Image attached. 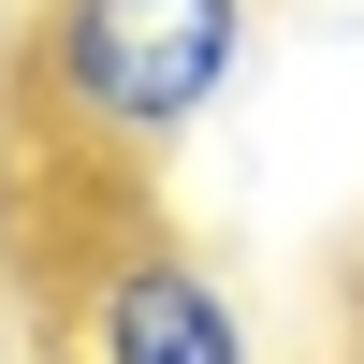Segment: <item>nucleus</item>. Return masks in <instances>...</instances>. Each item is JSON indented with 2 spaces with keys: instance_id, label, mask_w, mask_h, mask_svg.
Returning a JSON list of instances; mask_svg holds the SVG:
<instances>
[{
  "instance_id": "nucleus-1",
  "label": "nucleus",
  "mask_w": 364,
  "mask_h": 364,
  "mask_svg": "<svg viewBox=\"0 0 364 364\" xmlns=\"http://www.w3.org/2000/svg\"><path fill=\"white\" fill-rule=\"evenodd\" d=\"M262 0H44L29 15V102L73 146H190L204 117L248 87Z\"/></svg>"
},
{
  "instance_id": "nucleus-2",
  "label": "nucleus",
  "mask_w": 364,
  "mask_h": 364,
  "mask_svg": "<svg viewBox=\"0 0 364 364\" xmlns=\"http://www.w3.org/2000/svg\"><path fill=\"white\" fill-rule=\"evenodd\" d=\"M73 364H262L248 291L175 233H117L73 277Z\"/></svg>"
}]
</instances>
